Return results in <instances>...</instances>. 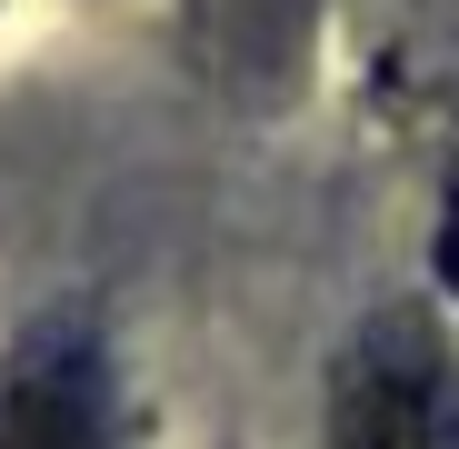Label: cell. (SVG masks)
Listing matches in <instances>:
<instances>
[{"mask_svg": "<svg viewBox=\"0 0 459 449\" xmlns=\"http://www.w3.org/2000/svg\"><path fill=\"white\" fill-rule=\"evenodd\" d=\"M330 449H449V380L420 340H379L350 359Z\"/></svg>", "mask_w": 459, "mask_h": 449, "instance_id": "obj_1", "label": "cell"}, {"mask_svg": "<svg viewBox=\"0 0 459 449\" xmlns=\"http://www.w3.org/2000/svg\"><path fill=\"white\" fill-rule=\"evenodd\" d=\"M0 449H100V369L70 340L0 359Z\"/></svg>", "mask_w": 459, "mask_h": 449, "instance_id": "obj_2", "label": "cell"}]
</instances>
